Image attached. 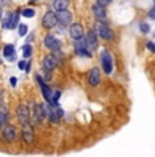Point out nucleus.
<instances>
[{"mask_svg":"<svg viewBox=\"0 0 155 157\" xmlns=\"http://www.w3.org/2000/svg\"><path fill=\"white\" fill-rule=\"evenodd\" d=\"M101 81V72H99V68L94 67L91 68V71L88 72V85L90 86H97Z\"/></svg>","mask_w":155,"mask_h":157,"instance_id":"15","label":"nucleus"},{"mask_svg":"<svg viewBox=\"0 0 155 157\" xmlns=\"http://www.w3.org/2000/svg\"><path fill=\"white\" fill-rule=\"evenodd\" d=\"M22 140L25 144H31L34 141V130H33L31 124L22 126Z\"/></svg>","mask_w":155,"mask_h":157,"instance_id":"12","label":"nucleus"},{"mask_svg":"<svg viewBox=\"0 0 155 157\" xmlns=\"http://www.w3.org/2000/svg\"><path fill=\"white\" fill-rule=\"evenodd\" d=\"M97 2H98V4H101L102 7H105L106 4H109L110 3V0H97Z\"/></svg>","mask_w":155,"mask_h":157,"instance_id":"27","label":"nucleus"},{"mask_svg":"<svg viewBox=\"0 0 155 157\" xmlns=\"http://www.w3.org/2000/svg\"><path fill=\"white\" fill-rule=\"evenodd\" d=\"M70 34L74 40H80L83 37V26L80 23H72L70 28Z\"/></svg>","mask_w":155,"mask_h":157,"instance_id":"14","label":"nucleus"},{"mask_svg":"<svg viewBox=\"0 0 155 157\" xmlns=\"http://www.w3.org/2000/svg\"><path fill=\"white\" fill-rule=\"evenodd\" d=\"M68 4H70V0H55V2H53V7H55V10L57 11V13L65 11Z\"/></svg>","mask_w":155,"mask_h":157,"instance_id":"17","label":"nucleus"},{"mask_svg":"<svg viewBox=\"0 0 155 157\" xmlns=\"http://www.w3.org/2000/svg\"><path fill=\"white\" fill-rule=\"evenodd\" d=\"M11 85H13V86H15V85H16V78H15V77L11 78Z\"/></svg>","mask_w":155,"mask_h":157,"instance_id":"30","label":"nucleus"},{"mask_svg":"<svg viewBox=\"0 0 155 157\" xmlns=\"http://www.w3.org/2000/svg\"><path fill=\"white\" fill-rule=\"evenodd\" d=\"M101 63H102V68L106 74H112L113 71V59L110 56L108 49H103L101 53Z\"/></svg>","mask_w":155,"mask_h":157,"instance_id":"4","label":"nucleus"},{"mask_svg":"<svg viewBox=\"0 0 155 157\" xmlns=\"http://www.w3.org/2000/svg\"><path fill=\"white\" fill-rule=\"evenodd\" d=\"M57 63H59L57 57L53 55V53H50V55H46L45 57H44V60H42L44 68H45V70H48V71L55 70L56 66H57Z\"/></svg>","mask_w":155,"mask_h":157,"instance_id":"10","label":"nucleus"},{"mask_svg":"<svg viewBox=\"0 0 155 157\" xmlns=\"http://www.w3.org/2000/svg\"><path fill=\"white\" fill-rule=\"evenodd\" d=\"M44 44H45V47L49 51H52L53 53L57 52V51H60V47H61L60 40H57V38H56L53 34H46L45 36V40H44Z\"/></svg>","mask_w":155,"mask_h":157,"instance_id":"5","label":"nucleus"},{"mask_svg":"<svg viewBox=\"0 0 155 157\" xmlns=\"http://www.w3.org/2000/svg\"><path fill=\"white\" fill-rule=\"evenodd\" d=\"M2 15H3V10H2V7H0V19H2Z\"/></svg>","mask_w":155,"mask_h":157,"instance_id":"31","label":"nucleus"},{"mask_svg":"<svg viewBox=\"0 0 155 157\" xmlns=\"http://www.w3.org/2000/svg\"><path fill=\"white\" fill-rule=\"evenodd\" d=\"M3 55L10 60L14 59V57H15V48H14V45H5L4 51H3Z\"/></svg>","mask_w":155,"mask_h":157,"instance_id":"19","label":"nucleus"},{"mask_svg":"<svg viewBox=\"0 0 155 157\" xmlns=\"http://www.w3.org/2000/svg\"><path fill=\"white\" fill-rule=\"evenodd\" d=\"M16 116H18V120L22 126H27V124H31L30 123V109L26 107L25 104H20L18 105L16 108Z\"/></svg>","mask_w":155,"mask_h":157,"instance_id":"1","label":"nucleus"},{"mask_svg":"<svg viewBox=\"0 0 155 157\" xmlns=\"http://www.w3.org/2000/svg\"><path fill=\"white\" fill-rule=\"evenodd\" d=\"M34 10H31V8H26V10H23L22 11V15L23 17H26V18H31V17H34Z\"/></svg>","mask_w":155,"mask_h":157,"instance_id":"22","label":"nucleus"},{"mask_svg":"<svg viewBox=\"0 0 155 157\" xmlns=\"http://www.w3.org/2000/svg\"><path fill=\"white\" fill-rule=\"evenodd\" d=\"M18 32H19V36H25L26 33H27V26H26V25H20Z\"/></svg>","mask_w":155,"mask_h":157,"instance_id":"25","label":"nucleus"},{"mask_svg":"<svg viewBox=\"0 0 155 157\" xmlns=\"http://www.w3.org/2000/svg\"><path fill=\"white\" fill-rule=\"evenodd\" d=\"M8 119H10V112H8V109L4 105H2V107H0V123L5 124Z\"/></svg>","mask_w":155,"mask_h":157,"instance_id":"18","label":"nucleus"},{"mask_svg":"<svg viewBox=\"0 0 155 157\" xmlns=\"http://www.w3.org/2000/svg\"><path fill=\"white\" fill-rule=\"evenodd\" d=\"M37 81H38V83H40L41 92H42V94H44V97H45L48 104L52 105V107H59V104H55V101H53V90L41 79V77H37Z\"/></svg>","mask_w":155,"mask_h":157,"instance_id":"2","label":"nucleus"},{"mask_svg":"<svg viewBox=\"0 0 155 157\" xmlns=\"http://www.w3.org/2000/svg\"><path fill=\"white\" fill-rule=\"evenodd\" d=\"M57 23H59L57 14H55L53 11H48V13H45V15H44V18H42V26L45 29H53Z\"/></svg>","mask_w":155,"mask_h":157,"instance_id":"6","label":"nucleus"},{"mask_svg":"<svg viewBox=\"0 0 155 157\" xmlns=\"http://www.w3.org/2000/svg\"><path fill=\"white\" fill-rule=\"evenodd\" d=\"M93 13L95 15V18L98 19V22L101 23H105L108 22V19H106V11H105V7H102L101 4H98V3H95L93 6Z\"/></svg>","mask_w":155,"mask_h":157,"instance_id":"8","label":"nucleus"},{"mask_svg":"<svg viewBox=\"0 0 155 157\" xmlns=\"http://www.w3.org/2000/svg\"><path fill=\"white\" fill-rule=\"evenodd\" d=\"M87 45H86V40H83V38H80V40H76L75 41V51L79 55H82V56H87V57H90L91 56V52H88L87 51Z\"/></svg>","mask_w":155,"mask_h":157,"instance_id":"13","label":"nucleus"},{"mask_svg":"<svg viewBox=\"0 0 155 157\" xmlns=\"http://www.w3.org/2000/svg\"><path fill=\"white\" fill-rule=\"evenodd\" d=\"M18 18H19V14H14L13 15V19H11V23H10V30L11 29H14L16 26V23H18Z\"/></svg>","mask_w":155,"mask_h":157,"instance_id":"23","label":"nucleus"},{"mask_svg":"<svg viewBox=\"0 0 155 157\" xmlns=\"http://www.w3.org/2000/svg\"><path fill=\"white\" fill-rule=\"evenodd\" d=\"M95 30H97L98 36L102 37L103 40H112L113 38V32L109 29L108 25H105V23L98 22L97 25H95Z\"/></svg>","mask_w":155,"mask_h":157,"instance_id":"7","label":"nucleus"},{"mask_svg":"<svg viewBox=\"0 0 155 157\" xmlns=\"http://www.w3.org/2000/svg\"><path fill=\"white\" fill-rule=\"evenodd\" d=\"M13 15L14 14L10 13V11L5 14L4 19H3V28H4V29H10V23H11V19H13Z\"/></svg>","mask_w":155,"mask_h":157,"instance_id":"20","label":"nucleus"},{"mask_svg":"<svg viewBox=\"0 0 155 157\" xmlns=\"http://www.w3.org/2000/svg\"><path fill=\"white\" fill-rule=\"evenodd\" d=\"M2 126H3V124H2V123H0V130H2Z\"/></svg>","mask_w":155,"mask_h":157,"instance_id":"32","label":"nucleus"},{"mask_svg":"<svg viewBox=\"0 0 155 157\" xmlns=\"http://www.w3.org/2000/svg\"><path fill=\"white\" fill-rule=\"evenodd\" d=\"M154 2H155V0H154Z\"/></svg>","mask_w":155,"mask_h":157,"instance_id":"33","label":"nucleus"},{"mask_svg":"<svg viewBox=\"0 0 155 157\" xmlns=\"http://www.w3.org/2000/svg\"><path fill=\"white\" fill-rule=\"evenodd\" d=\"M57 21H59V23H61V25H64V26L68 25V23H71V21H72V14L68 10L60 11V13H57Z\"/></svg>","mask_w":155,"mask_h":157,"instance_id":"16","label":"nucleus"},{"mask_svg":"<svg viewBox=\"0 0 155 157\" xmlns=\"http://www.w3.org/2000/svg\"><path fill=\"white\" fill-rule=\"evenodd\" d=\"M148 17H150V18H153V19H155V7H154L153 10L150 11V13H148Z\"/></svg>","mask_w":155,"mask_h":157,"instance_id":"29","label":"nucleus"},{"mask_svg":"<svg viewBox=\"0 0 155 157\" xmlns=\"http://www.w3.org/2000/svg\"><path fill=\"white\" fill-rule=\"evenodd\" d=\"M18 67H19L20 70H23V68H26V62H25V60H20V62L18 63Z\"/></svg>","mask_w":155,"mask_h":157,"instance_id":"28","label":"nucleus"},{"mask_svg":"<svg viewBox=\"0 0 155 157\" xmlns=\"http://www.w3.org/2000/svg\"><path fill=\"white\" fill-rule=\"evenodd\" d=\"M86 45L90 51H95L98 48V38H97V33L90 30V32L86 34Z\"/></svg>","mask_w":155,"mask_h":157,"instance_id":"11","label":"nucleus"},{"mask_svg":"<svg viewBox=\"0 0 155 157\" xmlns=\"http://www.w3.org/2000/svg\"><path fill=\"white\" fill-rule=\"evenodd\" d=\"M33 111V117L37 123H42L44 119L46 117V108L45 104H33L31 107Z\"/></svg>","mask_w":155,"mask_h":157,"instance_id":"3","label":"nucleus"},{"mask_svg":"<svg viewBox=\"0 0 155 157\" xmlns=\"http://www.w3.org/2000/svg\"><path fill=\"white\" fill-rule=\"evenodd\" d=\"M3 140L5 142H14L16 140V130L14 126L8 124L3 128Z\"/></svg>","mask_w":155,"mask_h":157,"instance_id":"9","label":"nucleus"},{"mask_svg":"<svg viewBox=\"0 0 155 157\" xmlns=\"http://www.w3.org/2000/svg\"><path fill=\"white\" fill-rule=\"evenodd\" d=\"M22 51H23V56L25 57H30L31 56V52H33L31 45H25V47L22 48Z\"/></svg>","mask_w":155,"mask_h":157,"instance_id":"21","label":"nucleus"},{"mask_svg":"<svg viewBox=\"0 0 155 157\" xmlns=\"http://www.w3.org/2000/svg\"><path fill=\"white\" fill-rule=\"evenodd\" d=\"M147 48H148V49H150L153 53H155V44L153 43V41H148V43H147Z\"/></svg>","mask_w":155,"mask_h":157,"instance_id":"26","label":"nucleus"},{"mask_svg":"<svg viewBox=\"0 0 155 157\" xmlns=\"http://www.w3.org/2000/svg\"><path fill=\"white\" fill-rule=\"evenodd\" d=\"M140 30H142V33H148L150 32V25L146 22H142L140 23Z\"/></svg>","mask_w":155,"mask_h":157,"instance_id":"24","label":"nucleus"}]
</instances>
